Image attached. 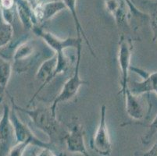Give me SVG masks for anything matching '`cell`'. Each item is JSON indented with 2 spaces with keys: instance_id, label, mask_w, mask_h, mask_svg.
Listing matches in <instances>:
<instances>
[{
  "instance_id": "1",
  "label": "cell",
  "mask_w": 157,
  "mask_h": 156,
  "mask_svg": "<svg viewBox=\"0 0 157 156\" xmlns=\"http://www.w3.org/2000/svg\"><path fill=\"white\" fill-rule=\"evenodd\" d=\"M13 108L26 114L34 125L42 132L45 133L49 138V142L54 144V141L59 139L62 134L60 133V123L58 121L56 113H54L49 107H35V108H24L17 105L10 96Z\"/></svg>"
},
{
  "instance_id": "2",
  "label": "cell",
  "mask_w": 157,
  "mask_h": 156,
  "mask_svg": "<svg viewBox=\"0 0 157 156\" xmlns=\"http://www.w3.org/2000/svg\"><path fill=\"white\" fill-rule=\"evenodd\" d=\"M74 61H71L65 52H59V53H54L51 58L48 59L44 61L38 68V71L35 75V78L38 82L42 83L40 85L38 91L33 95L32 98L28 102V106L32 104L35 98L38 97L39 94L44 88L48 85L52 80L59 74H63L69 70L70 67Z\"/></svg>"
},
{
  "instance_id": "3",
  "label": "cell",
  "mask_w": 157,
  "mask_h": 156,
  "mask_svg": "<svg viewBox=\"0 0 157 156\" xmlns=\"http://www.w3.org/2000/svg\"><path fill=\"white\" fill-rule=\"evenodd\" d=\"M76 51L77 55L76 60L74 63V73L69 79L66 81L59 94L56 97L53 102L50 105V108H52L54 113H56L57 105H59V103L65 102L75 98L81 87L88 84V81L81 79V75H80V65H81V54H82V42L80 43L77 47Z\"/></svg>"
},
{
  "instance_id": "4",
  "label": "cell",
  "mask_w": 157,
  "mask_h": 156,
  "mask_svg": "<svg viewBox=\"0 0 157 156\" xmlns=\"http://www.w3.org/2000/svg\"><path fill=\"white\" fill-rule=\"evenodd\" d=\"M37 57L35 43L28 38H22L13 51V70L17 74L26 72Z\"/></svg>"
},
{
  "instance_id": "5",
  "label": "cell",
  "mask_w": 157,
  "mask_h": 156,
  "mask_svg": "<svg viewBox=\"0 0 157 156\" xmlns=\"http://www.w3.org/2000/svg\"><path fill=\"white\" fill-rule=\"evenodd\" d=\"M134 49L133 40L124 34H121L120 37L118 45V63L121 70V91L118 94H122L125 93L128 88L129 71L131 68V60Z\"/></svg>"
},
{
  "instance_id": "6",
  "label": "cell",
  "mask_w": 157,
  "mask_h": 156,
  "mask_svg": "<svg viewBox=\"0 0 157 156\" xmlns=\"http://www.w3.org/2000/svg\"><path fill=\"white\" fill-rule=\"evenodd\" d=\"M90 146L99 155L109 156L112 152V143L106 122V106L104 104L100 108L99 122Z\"/></svg>"
},
{
  "instance_id": "7",
  "label": "cell",
  "mask_w": 157,
  "mask_h": 156,
  "mask_svg": "<svg viewBox=\"0 0 157 156\" xmlns=\"http://www.w3.org/2000/svg\"><path fill=\"white\" fill-rule=\"evenodd\" d=\"M66 147L71 153H79L83 156H91L85 142V130L79 119L74 117L67 125L64 137Z\"/></svg>"
},
{
  "instance_id": "8",
  "label": "cell",
  "mask_w": 157,
  "mask_h": 156,
  "mask_svg": "<svg viewBox=\"0 0 157 156\" xmlns=\"http://www.w3.org/2000/svg\"><path fill=\"white\" fill-rule=\"evenodd\" d=\"M10 120L14 129V134L17 143L28 142L31 146H35L40 148H52L55 149V145L49 141H43L36 137L28 125L21 121L18 117L17 110L13 108L10 111Z\"/></svg>"
},
{
  "instance_id": "9",
  "label": "cell",
  "mask_w": 157,
  "mask_h": 156,
  "mask_svg": "<svg viewBox=\"0 0 157 156\" xmlns=\"http://www.w3.org/2000/svg\"><path fill=\"white\" fill-rule=\"evenodd\" d=\"M33 33L38 38L43 40L44 42L48 45L51 49L55 51V53H59L65 51L66 49L70 48H75L78 46L80 43L82 42L83 39L76 37V38H63L57 37L56 35L48 31L42 29L39 25L35 26L32 29Z\"/></svg>"
},
{
  "instance_id": "10",
  "label": "cell",
  "mask_w": 157,
  "mask_h": 156,
  "mask_svg": "<svg viewBox=\"0 0 157 156\" xmlns=\"http://www.w3.org/2000/svg\"><path fill=\"white\" fill-rule=\"evenodd\" d=\"M11 108L4 104L0 117V156H5L16 144L14 129L10 120Z\"/></svg>"
},
{
  "instance_id": "11",
  "label": "cell",
  "mask_w": 157,
  "mask_h": 156,
  "mask_svg": "<svg viewBox=\"0 0 157 156\" xmlns=\"http://www.w3.org/2000/svg\"><path fill=\"white\" fill-rule=\"evenodd\" d=\"M130 71H132L142 77V81H133L131 84H128V88L132 94L144 95L154 92L157 94V71L148 73L135 67H131Z\"/></svg>"
},
{
  "instance_id": "12",
  "label": "cell",
  "mask_w": 157,
  "mask_h": 156,
  "mask_svg": "<svg viewBox=\"0 0 157 156\" xmlns=\"http://www.w3.org/2000/svg\"><path fill=\"white\" fill-rule=\"evenodd\" d=\"M125 108L128 115L132 120L139 121L145 118L150 108V103H145L143 95H136L130 91L129 88L124 94Z\"/></svg>"
},
{
  "instance_id": "13",
  "label": "cell",
  "mask_w": 157,
  "mask_h": 156,
  "mask_svg": "<svg viewBox=\"0 0 157 156\" xmlns=\"http://www.w3.org/2000/svg\"><path fill=\"white\" fill-rule=\"evenodd\" d=\"M33 9L38 24L49 21L59 13L67 10L62 0L38 2L33 6Z\"/></svg>"
},
{
  "instance_id": "14",
  "label": "cell",
  "mask_w": 157,
  "mask_h": 156,
  "mask_svg": "<svg viewBox=\"0 0 157 156\" xmlns=\"http://www.w3.org/2000/svg\"><path fill=\"white\" fill-rule=\"evenodd\" d=\"M104 4L106 10L113 17L119 28L129 25L131 14L124 0H104Z\"/></svg>"
},
{
  "instance_id": "15",
  "label": "cell",
  "mask_w": 157,
  "mask_h": 156,
  "mask_svg": "<svg viewBox=\"0 0 157 156\" xmlns=\"http://www.w3.org/2000/svg\"><path fill=\"white\" fill-rule=\"evenodd\" d=\"M16 11L21 24L26 30H31L38 25L32 5L28 0H15Z\"/></svg>"
},
{
  "instance_id": "16",
  "label": "cell",
  "mask_w": 157,
  "mask_h": 156,
  "mask_svg": "<svg viewBox=\"0 0 157 156\" xmlns=\"http://www.w3.org/2000/svg\"><path fill=\"white\" fill-rule=\"evenodd\" d=\"M63 3L65 4L66 7L67 9V10L69 11L70 13L71 14V17L73 18V21L74 22V26H75V29H76L77 32V37L80 38H82L84 41H85L86 45H88V48H89L91 54L93 56L96 57L95 52L93 49V47L91 45L89 39L87 37L86 34H85V31L83 29V27L81 25L80 20L78 18V13H77V0H62Z\"/></svg>"
},
{
  "instance_id": "17",
  "label": "cell",
  "mask_w": 157,
  "mask_h": 156,
  "mask_svg": "<svg viewBox=\"0 0 157 156\" xmlns=\"http://www.w3.org/2000/svg\"><path fill=\"white\" fill-rule=\"evenodd\" d=\"M13 65L6 59L0 61V103L3 100L4 94L10 82L13 72Z\"/></svg>"
},
{
  "instance_id": "18",
  "label": "cell",
  "mask_w": 157,
  "mask_h": 156,
  "mask_svg": "<svg viewBox=\"0 0 157 156\" xmlns=\"http://www.w3.org/2000/svg\"><path fill=\"white\" fill-rule=\"evenodd\" d=\"M13 37V25L4 22L2 19L0 22V49L6 46Z\"/></svg>"
},
{
  "instance_id": "19",
  "label": "cell",
  "mask_w": 157,
  "mask_h": 156,
  "mask_svg": "<svg viewBox=\"0 0 157 156\" xmlns=\"http://www.w3.org/2000/svg\"><path fill=\"white\" fill-rule=\"evenodd\" d=\"M148 19L152 33V41L157 43V2H151L149 6Z\"/></svg>"
},
{
  "instance_id": "20",
  "label": "cell",
  "mask_w": 157,
  "mask_h": 156,
  "mask_svg": "<svg viewBox=\"0 0 157 156\" xmlns=\"http://www.w3.org/2000/svg\"><path fill=\"white\" fill-rule=\"evenodd\" d=\"M147 131L141 137V142L142 144H148L150 143L154 136L157 134V114L149 125L147 127Z\"/></svg>"
},
{
  "instance_id": "21",
  "label": "cell",
  "mask_w": 157,
  "mask_h": 156,
  "mask_svg": "<svg viewBox=\"0 0 157 156\" xmlns=\"http://www.w3.org/2000/svg\"><path fill=\"white\" fill-rule=\"evenodd\" d=\"M30 146L31 145L28 142L16 143L5 156H24Z\"/></svg>"
},
{
  "instance_id": "22",
  "label": "cell",
  "mask_w": 157,
  "mask_h": 156,
  "mask_svg": "<svg viewBox=\"0 0 157 156\" xmlns=\"http://www.w3.org/2000/svg\"><path fill=\"white\" fill-rule=\"evenodd\" d=\"M130 10L131 16H134L138 19H148V14L145 13L143 11L140 10L134 4L132 0H124Z\"/></svg>"
},
{
  "instance_id": "23",
  "label": "cell",
  "mask_w": 157,
  "mask_h": 156,
  "mask_svg": "<svg viewBox=\"0 0 157 156\" xmlns=\"http://www.w3.org/2000/svg\"><path fill=\"white\" fill-rule=\"evenodd\" d=\"M135 156H157V142L145 152H136Z\"/></svg>"
},
{
  "instance_id": "24",
  "label": "cell",
  "mask_w": 157,
  "mask_h": 156,
  "mask_svg": "<svg viewBox=\"0 0 157 156\" xmlns=\"http://www.w3.org/2000/svg\"><path fill=\"white\" fill-rule=\"evenodd\" d=\"M0 10H13L16 8L15 0H0Z\"/></svg>"
},
{
  "instance_id": "25",
  "label": "cell",
  "mask_w": 157,
  "mask_h": 156,
  "mask_svg": "<svg viewBox=\"0 0 157 156\" xmlns=\"http://www.w3.org/2000/svg\"><path fill=\"white\" fill-rule=\"evenodd\" d=\"M37 156H56V151L52 148H41Z\"/></svg>"
},
{
  "instance_id": "26",
  "label": "cell",
  "mask_w": 157,
  "mask_h": 156,
  "mask_svg": "<svg viewBox=\"0 0 157 156\" xmlns=\"http://www.w3.org/2000/svg\"><path fill=\"white\" fill-rule=\"evenodd\" d=\"M34 147L35 146H30L29 148L27 149L26 152H25L24 156H37L38 152H37L36 150H35V148Z\"/></svg>"
},
{
  "instance_id": "27",
  "label": "cell",
  "mask_w": 157,
  "mask_h": 156,
  "mask_svg": "<svg viewBox=\"0 0 157 156\" xmlns=\"http://www.w3.org/2000/svg\"><path fill=\"white\" fill-rule=\"evenodd\" d=\"M56 156H71L67 153L64 152V151H56Z\"/></svg>"
},
{
  "instance_id": "28",
  "label": "cell",
  "mask_w": 157,
  "mask_h": 156,
  "mask_svg": "<svg viewBox=\"0 0 157 156\" xmlns=\"http://www.w3.org/2000/svg\"><path fill=\"white\" fill-rule=\"evenodd\" d=\"M0 8H1V6H0Z\"/></svg>"
}]
</instances>
